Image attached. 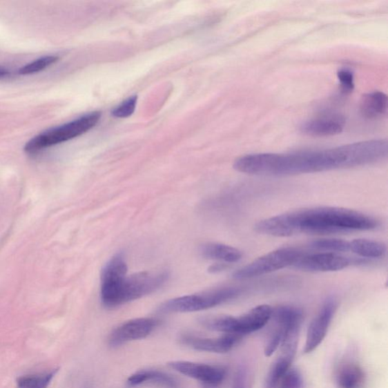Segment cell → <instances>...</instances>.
I'll return each instance as SVG.
<instances>
[{
	"label": "cell",
	"mask_w": 388,
	"mask_h": 388,
	"mask_svg": "<svg viewBox=\"0 0 388 388\" xmlns=\"http://www.w3.org/2000/svg\"><path fill=\"white\" fill-rule=\"evenodd\" d=\"M304 380L301 372L291 367L278 379L273 388H304Z\"/></svg>",
	"instance_id": "23"
},
{
	"label": "cell",
	"mask_w": 388,
	"mask_h": 388,
	"mask_svg": "<svg viewBox=\"0 0 388 388\" xmlns=\"http://www.w3.org/2000/svg\"><path fill=\"white\" fill-rule=\"evenodd\" d=\"M128 275L125 255L119 253L107 262L101 273L100 299L108 309L118 307V300L124 281Z\"/></svg>",
	"instance_id": "7"
},
{
	"label": "cell",
	"mask_w": 388,
	"mask_h": 388,
	"mask_svg": "<svg viewBox=\"0 0 388 388\" xmlns=\"http://www.w3.org/2000/svg\"><path fill=\"white\" fill-rule=\"evenodd\" d=\"M387 96L381 91L369 93L362 97L360 104L361 114L365 118L374 119L386 115Z\"/></svg>",
	"instance_id": "18"
},
{
	"label": "cell",
	"mask_w": 388,
	"mask_h": 388,
	"mask_svg": "<svg viewBox=\"0 0 388 388\" xmlns=\"http://www.w3.org/2000/svg\"><path fill=\"white\" fill-rule=\"evenodd\" d=\"M126 383L129 387L153 385L163 388H177V382L172 376L156 369H142L135 371L128 378Z\"/></svg>",
	"instance_id": "16"
},
{
	"label": "cell",
	"mask_w": 388,
	"mask_h": 388,
	"mask_svg": "<svg viewBox=\"0 0 388 388\" xmlns=\"http://www.w3.org/2000/svg\"><path fill=\"white\" fill-rule=\"evenodd\" d=\"M336 298H329L324 302L319 313L309 325L307 333L304 353H310L316 350L327 335L329 326L338 309Z\"/></svg>",
	"instance_id": "12"
},
{
	"label": "cell",
	"mask_w": 388,
	"mask_h": 388,
	"mask_svg": "<svg viewBox=\"0 0 388 388\" xmlns=\"http://www.w3.org/2000/svg\"><path fill=\"white\" fill-rule=\"evenodd\" d=\"M374 217L340 207L322 206L286 213L255 224L260 235L289 237L299 234L329 235L377 229Z\"/></svg>",
	"instance_id": "2"
},
{
	"label": "cell",
	"mask_w": 388,
	"mask_h": 388,
	"mask_svg": "<svg viewBox=\"0 0 388 388\" xmlns=\"http://www.w3.org/2000/svg\"><path fill=\"white\" fill-rule=\"evenodd\" d=\"M353 260L336 253L322 252L302 255L293 267L310 273H330L351 266Z\"/></svg>",
	"instance_id": "11"
},
{
	"label": "cell",
	"mask_w": 388,
	"mask_h": 388,
	"mask_svg": "<svg viewBox=\"0 0 388 388\" xmlns=\"http://www.w3.org/2000/svg\"><path fill=\"white\" fill-rule=\"evenodd\" d=\"M10 75L11 72L9 69L0 66V79H5V77H9Z\"/></svg>",
	"instance_id": "29"
},
{
	"label": "cell",
	"mask_w": 388,
	"mask_h": 388,
	"mask_svg": "<svg viewBox=\"0 0 388 388\" xmlns=\"http://www.w3.org/2000/svg\"><path fill=\"white\" fill-rule=\"evenodd\" d=\"M230 264L224 263V262H218L214 264V265L211 266L208 268V271L211 273H220L222 271L226 270L229 269Z\"/></svg>",
	"instance_id": "28"
},
{
	"label": "cell",
	"mask_w": 388,
	"mask_h": 388,
	"mask_svg": "<svg viewBox=\"0 0 388 388\" xmlns=\"http://www.w3.org/2000/svg\"><path fill=\"white\" fill-rule=\"evenodd\" d=\"M200 253L208 260L227 264L237 262L243 258L242 251L234 246L220 243H207L201 246Z\"/></svg>",
	"instance_id": "17"
},
{
	"label": "cell",
	"mask_w": 388,
	"mask_h": 388,
	"mask_svg": "<svg viewBox=\"0 0 388 388\" xmlns=\"http://www.w3.org/2000/svg\"><path fill=\"white\" fill-rule=\"evenodd\" d=\"M242 290L233 287L209 290L169 300L159 307L162 313H188L204 311L234 300Z\"/></svg>",
	"instance_id": "3"
},
{
	"label": "cell",
	"mask_w": 388,
	"mask_h": 388,
	"mask_svg": "<svg viewBox=\"0 0 388 388\" xmlns=\"http://www.w3.org/2000/svg\"><path fill=\"white\" fill-rule=\"evenodd\" d=\"M137 97H131L123 102L113 111V115L117 118H127L134 113L137 105Z\"/></svg>",
	"instance_id": "26"
},
{
	"label": "cell",
	"mask_w": 388,
	"mask_h": 388,
	"mask_svg": "<svg viewBox=\"0 0 388 388\" xmlns=\"http://www.w3.org/2000/svg\"><path fill=\"white\" fill-rule=\"evenodd\" d=\"M232 388H246V374L244 369H239L233 382Z\"/></svg>",
	"instance_id": "27"
},
{
	"label": "cell",
	"mask_w": 388,
	"mask_h": 388,
	"mask_svg": "<svg viewBox=\"0 0 388 388\" xmlns=\"http://www.w3.org/2000/svg\"><path fill=\"white\" fill-rule=\"evenodd\" d=\"M336 382L339 388H362L365 383L364 371L359 365L345 363L337 371Z\"/></svg>",
	"instance_id": "19"
},
{
	"label": "cell",
	"mask_w": 388,
	"mask_h": 388,
	"mask_svg": "<svg viewBox=\"0 0 388 388\" xmlns=\"http://www.w3.org/2000/svg\"><path fill=\"white\" fill-rule=\"evenodd\" d=\"M169 278L166 271H144L127 275L124 281L118 300V307L141 299L162 288Z\"/></svg>",
	"instance_id": "6"
},
{
	"label": "cell",
	"mask_w": 388,
	"mask_h": 388,
	"mask_svg": "<svg viewBox=\"0 0 388 388\" xmlns=\"http://www.w3.org/2000/svg\"><path fill=\"white\" fill-rule=\"evenodd\" d=\"M273 320L275 327L266 340L264 353L266 357L273 355L279 347L289 329L295 326L302 325L304 313L296 307L282 306L273 309L271 319Z\"/></svg>",
	"instance_id": "8"
},
{
	"label": "cell",
	"mask_w": 388,
	"mask_h": 388,
	"mask_svg": "<svg viewBox=\"0 0 388 388\" xmlns=\"http://www.w3.org/2000/svg\"><path fill=\"white\" fill-rule=\"evenodd\" d=\"M168 366L177 374L195 380L208 387L221 385L227 376L226 369L218 365L174 360L169 362Z\"/></svg>",
	"instance_id": "9"
},
{
	"label": "cell",
	"mask_w": 388,
	"mask_h": 388,
	"mask_svg": "<svg viewBox=\"0 0 388 388\" xmlns=\"http://www.w3.org/2000/svg\"><path fill=\"white\" fill-rule=\"evenodd\" d=\"M100 117V113H91L64 126L44 131L30 139L25 146V151L28 154H35L52 146L81 136L95 127Z\"/></svg>",
	"instance_id": "4"
},
{
	"label": "cell",
	"mask_w": 388,
	"mask_h": 388,
	"mask_svg": "<svg viewBox=\"0 0 388 388\" xmlns=\"http://www.w3.org/2000/svg\"><path fill=\"white\" fill-rule=\"evenodd\" d=\"M310 246L322 252L340 253L350 251V242L338 238L318 239L314 240Z\"/></svg>",
	"instance_id": "22"
},
{
	"label": "cell",
	"mask_w": 388,
	"mask_h": 388,
	"mask_svg": "<svg viewBox=\"0 0 388 388\" xmlns=\"http://www.w3.org/2000/svg\"><path fill=\"white\" fill-rule=\"evenodd\" d=\"M242 338V336L232 333H223L216 338H206L184 333L180 337V342L196 351L223 354L232 351Z\"/></svg>",
	"instance_id": "13"
},
{
	"label": "cell",
	"mask_w": 388,
	"mask_h": 388,
	"mask_svg": "<svg viewBox=\"0 0 388 388\" xmlns=\"http://www.w3.org/2000/svg\"><path fill=\"white\" fill-rule=\"evenodd\" d=\"M345 121L336 115L324 116L302 123V134L311 137H330L339 135L344 130Z\"/></svg>",
	"instance_id": "15"
},
{
	"label": "cell",
	"mask_w": 388,
	"mask_h": 388,
	"mask_svg": "<svg viewBox=\"0 0 388 388\" xmlns=\"http://www.w3.org/2000/svg\"><path fill=\"white\" fill-rule=\"evenodd\" d=\"M59 369H53L44 374L26 375L17 380V388H48Z\"/></svg>",
	"instance_id": "21"
},
{
	"label": "cell",
	"mask_w": 388,
	"mask_h": 388,
	"mask_svg": "<svg viewBox=\"0 0 388 388\" xmlns=\"http://www.w3.org/2000/svg\"><path fill=\"white\" fill-rule=\"evenodd\" d=\"M304 255L301 251L295 247H283L269 252L262 257L248 263L245 266L239 269L233 277L237 280H246L267 274L282 269L293 266Z\"/></svg>",
	"instance_id": "5"
},
{
	"label": "cell",
	"mask_w": 388,
	"mask_h": 388,
	"mask_svg": "<svg viewBox=\"0 0 388 388\" xmlns=\"http://www.w3.org/2000/svg\"><path fill=\"white\" fill-rule=\"evenodd\" d=\"M159 324L155 318H137L118 325L108 337V345L117 348L133 341L143 340L151 335Z\"/></svg>",
	"instance_id": "10"
},
{
	"label": "cell",
	"mask_w": 388,
	"mask_h": 388,
	"mask_svg": "<svg viewBox=\"0 0 388 388\" xmlns=\"http://www.w3.org/2000/svg\"><path fill=\"white\" fill-rule=\"evenodd\" d=\"M350 251L364 259H380L387 253L385 244L369 239H355L350 242Z\"/></svg>",
	"instance_id": "20"
},
{
	"label": "cell",
	"mask_w": 388,
	"mask_h": 388,
	"mask_svg": "<svg viewBox=\"0 0 388 388\" xmlns=\"http://www.w3.org/2000/svg\"><path fill=\"white\" fill-rule=\"evenodd\" d=\"M337 76L340 82L341 90H342L345 94L351 93L355 86L354 75L351 70L348 68H341L338 72Z\"/></svg>",
	"instance_id": "25"
},
{
	"label": "cell",
	"mask_w": 388,
	"mask_h": 388,
	"mask_svg": "<svg viewBox=\"0 0 388 388\" xmlns=\"http://www.w3.org/2000/svg\"><path fill=\"white\" fill-rule=\"evenodd\" d=\"M59 58L57 57H44L21 67L19 69V73L22 75L36 74L43 71V70L46 68H48L54 64H56Z\"/></svg>",
	"instance_id": "24"
},
{
	"label": "cell",
	"mask_w": 388,
	"mask_h": 388,
	"mask_svg": "<svg viewBox=\"0 0 388 388\" xmlns=\"http://www.w3.org/2000/svg\"><path fill=\"white\" fill-rule=\"evenodd\" d=\"M273 308L267 304L255 307L246 313L233 316L232 333L244 337L248 333L258 331L269 322Z\"/></svg>",
	"instance_id": "14"
},
{
	"label": "cell",
	"mask_w": 388,
	"mask_h": 388,
	"mask_svg": "<svg viewBox=\"0 0 388 388\" xmlns=\"http://www.w3.org/2000/svg\"><path fill=\"white\" fill-rule=\"evenodd\" d=\"M386 139H371L319 151L255 153L239 157L234 168L253 175L284 176L367 166L387 156Z\"/></svg>",
	"instance_id": "1"
}]
</instances>
